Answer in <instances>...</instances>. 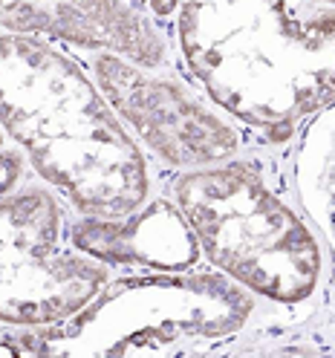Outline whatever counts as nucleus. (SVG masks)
<instances>
[{
  "label": "nucleus",
  "mask_w": 335,
  "mask_h": 358,
  "mask_svg": "<svg viewBox=\"0 0 335 358\" xmlns=\"http://www.w3.org/2000/svg\"><path fill=\"white\" fill-rule=\"evenodd\" d=\"M176 70L263 148L335 104V0H180Z\"/></svg>",
  "instance_id": "1"
},
{
  "label": "nucleus",
  "mask_w": 335,
  "mask_h": 358,
  "mask_svg": "<svg viewBox=\"0 0 335 358\" xmlns=\"http://www.w3.org/2000/svg\"><path fill=\"white\" fill-rule=\"evenodd\" d=\"M0 130L76 214H130L168 179L127 133L78 50L41 35L0 29Z\"/></svg>",
  "instance_id": "2"
},
{
  "label": "nucleus",
  "mask_w": 335,
  "mask_h": 358,
  "mask_svg": "<svg viewBox=\"0 0 335 358\" xmlns=\"http://www.w3.org/2000/svg\"><path fill=\"white\" fill-rule=\"evenodd\" d=\"M165 191L191 222L203 263L237 280L278 321L327 306L329 252L295 196L286 150L252 148L171 173Z\"/></svg>",
  "instance_id": "3"
},
{
  "label": "nucleus",
  "mask_w": 335,
  "mask_h": 358,
  "mask_svg": "<svg viewBox=\"0 0 335 358\" xmlns=\"http://www.w3.org/2000/svg\"><path fill=\"white\" fill-rule=\"evenodd\" d=\"M278 321L252 292L197 266L185 272L113 275L73 318L43 329H0L17 355L133 358L220 355L257 324Z\"/></svg>",
  "instance_id": "4"
},
{
  "label": "nucleus",
  "mask_w": 335,
  "mask_h": 358,
  "mask_svg": "<svg viewBox=\"0 0 335 358\" xmlns=\"http://www.w3.org/2000/svg\"><path fill=\"white\" fill-rule=\"evenodd\" d=\"M73 214L35 173L0 196V329L55 327L113 280V268L73 245Z\"/></svg>",
  "instance_id": "5"
},
{
  "label": "nucleus",
  "mask_w": 335,
  "mask_h": 358,
  "mask_svg": "<svg viewBox=\"0 0 335 358\" xmlns=\"http://www.w3.org/2000/svg\"><path fill=\"white\" fill-rule=\"evenodd\" d=\"M127 133L162 173L220 165L263 148L180 70H148L119 52H78Z\"/></svg>",
  "instance_id": "6"
},
{
  "label": "nucleus",
  "mask_w": 335,
  "mask_h": 358,
  "mask_svg": "<svg viewBox=\"0 0 335 358\" xmlns=\"http://www.w3.org/2000/svg\"><path fill=\"white\" fill-rule=\"evenodd\" d=\"M0 29L78 52L110 50L148 70H176L168 29L139 0H0Z\"/></svg>",
  "instance_id": "7"
},
{
  "label": "nucleus",
  "mask_w": 335,
  "mask_h": 358,
  "mask_svg": "<svg viewBox=\"0 0 335 358\" xmlns=\"http://www.w3.org/2000/svg\"><path fill=\"white\" fill-rule=\"evenodd\" d=\"M70 240L78 252L113 268V275L185 272V268L203 266L199 240L180 206L165 191V182L130 214H73Z\"/></svg>",
  "instance_id": "8"
},
{
  "label": "nucleus",
  "mask_w": 335,
  "mask_h": 358,
  "mask_svg": "<svg viewBox=\"0 0 335 358\" xmlns=\"http://www.w3.org/2000/svg\"><path fill=\"white\" fill-rule=\"evenodd\" d=\"M292 185L304 214L329 252L335 286V104L312 119L292 145Z\"/></svg>",
  "instance_id": "9"
},
{
  "label": "nucleus",
  "mask_w": 335,
  "mask_h": 358,
  "mask_svg": "<svg viewBox=\"0 0 335 358\" xmlns=\"http://www.w3.org/2000/svg\"><path fill=\"white\" fill-rule=\"evenodd\" d=\"M29 173H32L29 162H27V156L20 153V148H15L12 142L0 148V196L12 194Z\"/></svg>",
  "instance_id": "10"
},
{
  "label": "nucleus",
  "mask_w": 335,
  "mask_h": 358,
  "mask_svg": "<svg viewBox=\"0 0 335 358\" xmlns=\"http://www.w3.org/2000/svg\"><path fill=\"white\" fill-rule=\"evenodd\" d=\"M139 3L150 12V17H156V20H159V24L168 29V20L173 17L176 3H180V0H139Z\"/></svg>",
  "instance_id": "11"
},
{
  "label": "nucleus",
  "mask_w": 335,
  "mask_h": 358,
  "mask_svg": "<svg viewBox=\"0 0 335 358\" xmlns=\"http://www.w3.org/2000/svg\"><path fill=\"white\" fill-rule=\"evenodd\" d=\"M0 355H17V350H15V344L6 338L3 332H0Z\"/></svg>",
  "instance_id": "12"
},
{
  "label": "nucleus",
  "mask_w": 335,
  "mask_h": 358,
  "mask_svg": "<svg viewBox=\"0 0 335 358\" xmlns=\"http://www.w3.org/2000/svg\"><path fill=\"white\" fill-rule=\"evenodd\" d=\"M3 145H9V139L3 136V130H0V148H3Z\"/></svg>",
  "instance_id": "13"
}]
</instances>
